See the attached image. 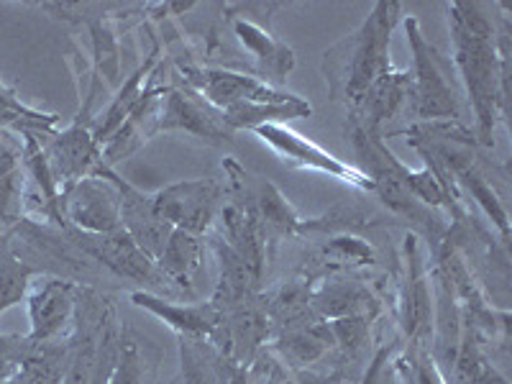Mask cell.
<instances>
[{
  "mask_svg": "<svg viewBox=\"0 0 512 384\" xmlns=\"http://www.w3.org/2000/svg\"><path fill=\"white\" fill-rule=\"evenodd\" d=\"M402 3L379 0L369 16L323 54V75L333 103L354 113L374 82L395 70L390 62L392 31L402 21Z\"/></svg>",
  "mask_w": 512,
  "mask_h": 384,
  "instance_id": "obj_2",
  "label": "cell"
},
{
  "mask_svg": "<svg viewBox=\"0 0 512 384\" xmlns=\"http://www.w3.org/2000/svg\"><path fill=\"white\" fill-rule=\"evenodd\" d=\"M454 64L477 116V139L495 144V126L507 116L510 95V16H492L495 6L456 0L448 3Z\"/></svg>",
  "mask_w": 512,
  "mask_h": 384,
  "instance_id": "obj_1",
  "label": "cell"
},
{
  "mask_svg": "<svg viewBox=\"0 0 512 384\" xmlns=\"http://www.w3.org/2000/svg\"><path fill=\"white\" fill-rule=\"evenodd\" d=\"M226 195L223 185L213 177L205 180H182L167 185L152 195L154 213L177 231L205 236L221 213V200Z\"/></svg>",
  "mask_w": 512,
  "mask_h": 384,
  "instance_id": "obj_7",
  "label": "cell"
},
{
  "mask_svg": "<svg viewBox=\"0 0 512 384\" xmlns=\"http://www.w3.org/2000/svg\"><path fill=\"white\" fill-rule=\"evenodd\" d=\"M131 303L162 320L177 336L208 338L210 344H216L218 331H221V310L210 300L200 305H175L149 290H136L131 292Z\"/></svg>",
  "mask_w": 512,
  "mask_h": 384,
  "instance_id": "obj_14",
  "label": "cell"
},
{
  "mask_svg": "<svg viewBox=\"0 0 512 384\" xmlns=\"http://www.w3.org/2000/svg\"><path fill=\"white\" fill-rule=\"evenodd\" d=\"M111 167H100L93 177L75 182L59 195L64 226L80 233H113L121 228V190Z\"/></svg>",
  "mask_w": 512,
  "mask_h": 384,
  "instance_id": "obj_6",
  "label": "cell"
},
{
  "mask_svg": "<svg viewBox=\"0 0 512 384\" xmlns=\"http://www.w3.org/2000/svg\"><path fill=\"white\" fill-rule=\"evenodd\" d=\"M254 134L264 141V144L277 152L282 157V162H287L290 167L297 169H310V172H320V175H328L333 180H341L346 185L356 187V190L374 192V182L369 180L359 167H351L344 159L333 157L326 149H320L318 144H313L310 139L300 136L297 131L287 128V123H264V126H256Z\"/></svg>",
  "mask_w": 512,
  "mask_h": 384,
  "instance_id": "obj_8",
  "label": "cell"
},
{
  "mask_svg": "<svg viewBox=\"0 0 512 384\" xmlns=\"http://www.w3.org/2000/svg\"><path fill=\"white\" fill-rule=\"evenodd\" d=\"M77 295H80V285L75 280L36 274L26 292L31 320V331L26 333V338L34 344H52L67 336L75 323Z\"/></svg>",
  "mask_w": 512,
  "mask_h": 384,
  "instance_id": "obj_9",
  "label": "cell"
},
{
  "mask_svg": "<svg viewBox=\"0 0 512 384\" xmlns=\"http://www.w3.org/2000/svg\"><path fill=\"white\" fill-rule=\"evenodd\" d=\"M72 239L80 246L82 254L100 262L103 267H108L118 277H126V280L141 282V285L149 287H159L164 282L162 272L157 269L154 259H149L123 228H118L113 233L75 231Z\"/></svg>",
  "mask_w": 512,
  "mask_h": 384,
  "instance_id": "obj_11",
  "label": "cell"
},
{
  "mask_svg": "<svg viewBox=\"0 0 512 384\" xmlns=\"http://www.w3.org/2000/svg\"><path fill=\"white\" fill-rule=\"evenodd\" d=\"M233 39L239 41L241 49L251 54L259 72V80L264 82H285L287 75L295 70V52L287 44L274 39L267 26L256 24L249 16H233L231 18Z\"/></svg>",
  "mask_w": 512,
  "mask_h": 384,
  "instance_id": "obj_16",
  "label": "cell"
},
{
  "mask_svg": "<svg viewBox=\"0 0 512 384\" xmlns=\"http://www.w3.org/2000/svg\"><path fill=\"white\" fill-rule=\"evenodd\" d=\"M64 379V344H34L26 338L16 372L3 384H62Z\"/></svg>",
  "mask_w": 512,
  "mask_h": 384,
  "instance_id": "obj_22",
  "label": "cell"
},
{
  "mask_svg": "<svg viewBox=\"0 0 512 384\" xmlns=\"http://www.w3.org/2000/svg\"><path fill=\"white\" fill-rule=\"evenodd\" d=\"M26 172L21 154L11 146L0 149V236L11 233L24 221Z\"/></svg>",
  "mask_w": 512,
  "mask_h": 384,
  "instance_id": "obj_21",
  "label": "cell"
},
{
  "mask_svg": "<svg viewBox=\"0 0 512 384\" xmlns=\"http://www.w3.org/2000/svg\"><path fill=\"white\" fill-rule=\"evenodd\" d=\"M251 200H254L256 216L262 221L267 239H274V236H292V233L303 231V218L297 216L295 208L287 203L285 195L274 185H269V182H262L259 192Z\"/></svg>",
  "mask_w": 512,
  "mask_h": 384,
  "instance_id": "obj_24",
  "label": "cell"
},
{
  "mask_svg": "<svg viewBox=\"0 0 512 384\" xmlns=\"http://www.w3.org/2000/svg\"><path fill=\"white\" fill-rule=\"evenodd\" d=\"M41 146H44L59 192L85 177H93L103 167V149L93 136V118H88L85 113H77L72 126L41 141Z\"/></svg>",
  "mask_w": 512,
  "mask_h": 384,
  "instance_id": "obj_10",
  "label": "cell"
},
{
  "mask_svg": "<svg viewBox=\"0 0 512 384\" xmlns=\"http://www.w3.org/2000/svg\"><path fill=\"white\" fill-rule=\"evenodd\" d=\"M446 384H456V382H448V379H446Z\"/></svg>",
  "mask_w": 512,
  "mask_h": 384,
  "instance_id": "obj_29",
  "label": "cell"
},
{
  "mask_svg": "<svg viewBox=\"0 0 512 384\" xmlns=\"http://www.w3.org/2000/svg\"><path fill=\"white\" fill-rule=\"evenodd\" d=\"M410 49L415 57L413 88H410V113L423 123L459 121L461 118V93L459 82L454 80L451 62L425 39L420 31L418 18H405Z\"/></svg>",
  "mask_w": 512,
  "mask_h": 384,
  "instance_id": "obj_5",
  "label": "cell"
},
{
  "mask_svg": "<svg viewBox=\"0 0 512 384\" xmlns=\"http://www.w3.org/2000/svg\"><path fill=\"white\" fill-rule=\"evenodd\" d=\"M333 344L331 326L326 320H315L310 326L287 328L274 341V354H280V364L290 369H305L328 354Z\"/></svg>",
  "mask_w": 512,
  "mask_h": 384,
  "instance_id": "obj_18",
  "label": "cell"
},
{
  "mask_svg": "<svg viewBox=\"0 0 512 384\" xmlns=\"http://www.w3.org/2000/svg\"><path fill=\"white\" fill-rule=\"evenodd\" d=\"M36 274H41V269L26 262L21 251L16 249L11 233L0 236V315L26 300V292Z\"/></svg>",
  "mask_w": 512,
  "mask_h": 384,
  "instance_id": "obj_23",
  "label": "cell"
},
{
  "mask_svg": "<svg viewBox=\"0 0 512 384\" xmlns=\"http://www.w3.org/2000/svg\"><path fill=\"white\" fill-rule=\"evenodd\" d=\"M182 85L203 95L213 108L223 113L226 126L236 131H254L264 123H285L292 118H308L313 105L300 95L285 93L256 75L228 67H192L182 64Z\"/></svg>",
  "mask_w": 512,
  "mask_h": 384,
  "instance_id": "obj_3",
  "label": "cell"
},
{
  "mask_svg": "<svg viewBox=\"0 0 512 384\" xmlns=\"http://www.w3.org/2000/svg\"><path fill=\"white\" fill-rule=\"evenodd\" d=\"M387 364H390V349H387V346H382V349L374 354L372 364H369V369L364 372V379H361L359 384H382Z\"/></svg>",
  "mask_w": 512,
  "mask_h": 384,
  "instance_id": "obj_27",
  "label": "cell"
},
{
  "mask_svg": "<svg viewBox=\"0 0 512 384\" xmlns=\"http://www.w3.org/2000/svg\"><path fill=\"white\" fill-rule=\"evenodd\" d=\"M310 310L318 320H341L354 315H374L372 292L354 280H323L308 295Z\"/></svg>",
  "mask_w": 512,
  "mask_h": 384,
  "instance_id": "obj_17",
  "label": "cell"
},
{
  "mask_svg": "<svg viewBox=\"0 0 512 384\" xmlns=\"http://www.w3.org/2000/svg\"><path fill=\"white\" fill-rule=\"evenodd\" d=\"M121 344L123 333L111 297L80 285L75 323L64 336L62 384H108Z\"/></svg>",
  "mask_w": 512,
  "mask_h": 384,
  "instance_id": "obj_4",
  "label": "cell"
},
{
  "mask_svg": "<svg viewBox=\"0 0 512 384\" xmlns=\"http://www.w3.org/2000/svg\"><path fill=\"white\" fill-rule=\"evenodd\" d=\"M118 190H121V228L136 241L141 251L157 264L159 254L167 246V239L175 228H169L162 218L154 213L152 195L136 190L134 185L123 182L121 177L113 175Z\"/></svg>",
  "mask_w": 512,
  "mask_h": 384,
  "instance_id": "obj_15",
  "label": "cell"
},
{
  "mask_svg": "<svg viewBox=\"0 0 512 384\" xmlns=\"http://www.w3.org/2000/svg\"><path fill=\"white\" fill-rule=\"evenodd\" d=\"M180 359L185 384H228L236 367L208 338L195 336H180Z\"/></svg>",
  "mask_w": 512,
  "mask_h": 384,
  "instance_id": "obj_19",
  "label": "cell"
},
{
  "mask_svg": "<svg viewBox=\"0 0 512 384\" xmlns=\"http://www.w3.org/2000/svg\"><path fill=\"white\" fill-rule=\"evenodd\" d=\"M272 384H303V382H297V379H290L287 374H277V377L272 379Z\"/></svg>",
  "mask_w": 512,
  "mask_h": 384,
  "instance_id": "obj_28",
  "label": "cell"
},
{
  "mask_svg": "<svg viewBox=\"0 0 512 384\" xmlns=\"http://www.w3.org/2000/svg\"><path fill=\"white\" fill-rule=\"evenodd\" d=\"M108 384H149L146 382V361L141 354L139 344L134 338L123 336L121 354H118V364L113 369Z\"/></svg>",
  "mask_w": 512,
  "mask_h": 384,
  "instance_id": "obj_26",
  "label": "cell"
},
{
  "mask_svg": "<svg viewBox=\"0 0 512 384\" xmlns=\"http://www.w3.org/2000/svg\"><path fill=\"white\" fill-rule=\"evenodd\" d=\"M203 254L205 244L203 236H195V233L187 231H172V236L167 239V246L159 254L157 269L162 272V277L167 282L177 287H190L195 274L203 267Z\"/></svg>",
  "mask_w": 512,
  "mask_h": 384,
  "instance_id": "obj_20",
  "label": "cell"
},
{
  "mask_svg": "<svg viewBox=\"0 0 512 384\" xmlns=\"http://www.w3.org/2000/svg\"><path fill=\"white\" fill-rule=\"evenodd\" d=\"M159 131H187L210 144H223V141L233 139V131L226 126L223 113L187 85L167 88L162 100V116H159Z\"/></svg>",
  "mask_w": 512,
  "mask_h": 384,
  "instance_id": "obj_12",
  "label": "cell"
},
{
  "mask_svg": "<svg viewBox=\"0 0 512 384\" xmlns=\"http://www.w3.org/2000/svg\"><path fill=\"white\" fill-rule=\"evenodd\" d=\"M320 262L331 269H361L377 264V256L374 249L364 239H356V236H333L326 244L320 246Z\"/></svg>",
  "mask_w": 512,
  "mask_h": 384,
  "instance_id": "obj_25",
  "label": "cell"
},
{
  "mask_svg": "<svg viewBox=\"0 0 512 384\" xmlns=\"http://www.w3.org/2000/svg\"><path fill=\"white\" fill-rule=\"evenodd\" d=\"M433 303H431V282L428 272L420 259L418 239H405V280L400 292V326L405 336L413 341L415 349H428V338L433 336Z\"/></svg>",
  "mask_w": 512,
  "mask_h": 384,
  "instance_id": "obj_13",
  "label": "cell"
}]
</instances>
